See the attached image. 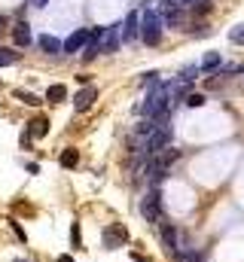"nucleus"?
<instances>
[{"mask_svg": "<svg viewBox=\"0 0 244 262\" xmlns=\"http://www.w3.org/2000/svg\"><path fill=\"white\" fill-rule=\"evenodd\" d=\"M141 37H144V43H147V46H156V43L162 40V15H159V12H153V9H147V12H144Z\"/></svg>", "mask_w": 244, "mask_h": 262, "instance_id": "f257e3e1", "label": "nucleus"}, {"mask_svg": "<svg viewBox=\"0 0 244 262\" xmlns=\"http://www.w3.org/2000/svg\"><path fill=\"white\" fill-rule=\"evenodd\" d=\"M141 217H144L147 223H162V195H159L156 186L141 198Z\"/></svg>", "mask_w": 244, "mask_h": 262, "instance_id": "f03ea898", "label": "nucleus"}, {"mask_svg": "<svg viewBox=\"0 0 244 262\" xmlns=\"http://www.w3.org/2000/svg\"><path fill=\"white\" fill-rule=\"evenodd\" d=\"M125 241H128V232H125V226H119V223L104 232V247H107V250H116V247H122Z\"/></svg>", "mask_w": 244, "mask_h": 262, "instance_id": "7ed1b4c3", "label": "nucleus"}, {"mask_svg": "<svg viewBox=\"0 0 244 262\" xmlns=\"http://www.w3.org/2000/svg\"><path fill=\"white\" fill-rule=\"evenodd\" d=\"M122 40L125 43H131V40H138V34H141V15L138 12H128V18L122 21Z\"/></svg>", "mask_w": 244, "mask_h": 262, "instance_id": "20e7f679", "label": "nucleus"}, {"mask_svg": "<svg viewBox=\"0 0 244 262\" xmlns=\"http://www.w3.org/2000/svg\"><path fill=\"white\" fill-rule=\"evenodd\" d=\"M86 43H89V31H86V27H79V31H73V34L64 40V52H67V55H73V52L86 49Z\"/></svg>", "mask_w": 244, "mask_h": 262, "instance_id": "39448f33", "label": "nucleus"}, {"mask_svg": "<svg viewBox=\"0 0 244 262\" xmlns=\"http://www.w3.org/2000/svg\"><path fill=\"white\" fill-rule=\"evenodd\" d=\"M95 98H98V89H95V85H83V89L76 92V98H73V107L83 113V110H89V107L95 104Z\"/></svg>", "mask_w": 244, "mask_h": 262, "instance_id": "423d86ee", "label": "nucleus"}, {"mask_svg": "<svg viewBox=\"0 0 244 262\" xmlns=\"http://www.w3.org/2000/svg\"><path fill=\"white\" fill-rule=\"evenodd\" d=\"M119 27H122V24L104 27V37H101V52H116V49H119Z\"/></svg>", "mask_w": 244, "mask_h": 262, "instance_id": "0eeeda50", "label": "nucleus"}, {"mask_svg": "<svg viewBox=\"0 0 244 262\" xmlns=\"http://www.w3.org/2000/svg\"><path fill=\"white\" fill-rule=\"evenodd\" d=\"M37 43H40V49H43V52H49V55H55V52H64V43H58L52 34H43Z\"/></svg>", "mask_w": 244, "mask_h": 262, "instance_id": "6e6552de", "label": "nucleus"}, {"mask_svg": "<svg viewBox=\"0 0 244 262\" xmlns=\"http://www.w3.org/2000/svg\"><path fill=\"white\" fill-rule=\"evenodd\" d=\"M162 226V241H165V247L171 250V253H177V232H174V226L171 223H159Z\"/></svg>", "mask_w": 244, "mask_h": 262, "instance_id": "1a4fd4ad", "label": "nucleus"}, {"mask_svg": "<svg viewBox=\"0 0 244 262\" xmlns=\"http://www.w3.org/2000/svg\"><path fill=\"white\" fill-rule=\"evenodd\" d=\"M12 37H15V46H31V27L28 24H15Z\"/></svg>", "mask_w": 244, "mask_h": 262, "instance_id": "9d476101", "label": "nucleus"}, {"mask_svg": "<svg viewBox=\"0 0 244 262\" xmlns=\"http://www.w3.org/2000/svg\"><path fill=\"white\" fill-rule=\"evenodd\" d=\"M67 98V89L61 85V82H55V85H49V92H46V101L49 104H61Z\"/></svg>", "mask_w": 244, "mask_h": 262, "instance_id": "9b49d317", "label": "nucleus"}, {"mask_svg": "<svg viewBox=\"0 0 244 262\" xmlns=\"http://www.w3.org/2000/svg\"><path fill=\"white\" fill-rule=\"evenodd\" d=\"M46 134H49V119H46V116L34 119V122H31V137H46Z\"/></svg>", "mask_w": 244, "mask_h": 262, "instance_id": "f8f14e48", "label": "nucleus"}, {"mask_svg": "<svg viewBox=\"0 0 244 262\" xmlns=\"http://www.w3.org/2000/svg\"><path fill=\"white\" fill-rule=\"evenodd\" d=\"M58 162H61V168H76V162H79V153H76L73 147H67V150L61 153V159H58Z\"/></svg>", "mask_w": 244, "mask_h": 262, "instance_id": "ddd939ff", "label": "nucleus"}, {"mask_svg": "<svg viewBox=\"0 0 244 262\" xmlns=\"http://www.w3.org/2000/svg\"><path fill=\"white\" fill-rule=\"evenodd\" d=\"M15 61H18V52H12V49H0V67L15 64Z\"/></svg>", "mask_w": 244, "mask_h": 262, "instance_id": "4468645a", "label": "nucleus"}, {"mask_svg": "<svg viewBox=\"0 0 244 262\" xmlns=\"http://www.w3.org/2000/svg\"><path fill=\"white\" fill-rule=\"evenodd\" d=\"M202 67H205V70L220 67V55H217V52H208V55H205V61H202Z\"/></svg>", "mask_w": 244, "mask_h": 262, "instance_id": "2eb2a0df", "label": "nucleus"}, {"mask_svg": "<svg viewBox=\"0 0 244 262\" xmlns=\"http://www.w3.org/2000/svg\"><path fill=\"white\" fill-rule=\"evenodd\" d=\"M15 98H18L21 104H31V107H37V104H40V98H37L34 92H15Z\"/></svg>", "mask_w": 244, "mask_h": 262, "instance_id": "dca6fc26", "label": "nucleus"}, {"mask_svg": "<svg viewBox=\"0 0 244 262\" xmlns=\"http://www.w3.org/2000/svg\"><path fill=\"white\" fill-rule=\"evenodd\" d=\"M70 241H73V247H79V244H83V235H79V223H73V226H70Z\"/></svg>", "mask_w": 244, "mask_h": 262, "instance_id": "f3484780", "label": "nucleus"}, {"mask_svg": "<svg viewBox=\"0 0 244 262\" xmlns=\"http://www.w3.org/2000/svg\"><path fill=\"white\" fill-rule=\"evenodd\" d=\"M177 262H202V253H174Z\"/></svg>", "mask_w": 244, "mask_h": 262, "instance_id": "a211bd4d", "label": "nucleus"}, {"mask_svg": "<svg viewBox=\"0 0 244 262\" xmlns=\"http://www.w3.org/2000/svg\"><path fill=\"white\" fill-rule=\"evenodd\" d=\"M186 104H189V107H202V104H205V95H189Z\"/></svg>", "mask_w": 244, "mask_h": 262, "instance_id": "6ab92c4d", "label": "nucleus"}, {"mask_svg": "<svg viewBox=\"0 0 244 262\" xmlns=\"http://www.w3.org/2000/svg\"><path fill=\"white\" fill-rule=\"evenodd\" d=\"M229 37H232V43H244V24H238V27H235Z\"/></svg>", "mask_w": 244, "mask_h": 262, "instance_id": "aec40b11", "label": "nucleus"}, {"mask_svg": "<svg viewBox=\"0 0 244 262\" xmlns=\"http://www.w3.org/2000/svg\"><path fill=\"white\" fill-rule=\"evenodd\" d=\"M55 262H73V256H67V253H61V256H58Z\"/></svg>", "mask_w": 244, "mask_h": 262, "instance_id": "412c9836", "label": "nucleus"}, {"mask_svg": "<svg viewBox=\"0 0 244 262\" xmlns=\"http://www.w3.org/2000/svg\"><path fill=\"white\" fill-rule=\"evenodd\" d=\"M34 6H37V9H43V6H46V0H34Z\"/></svg>", "mask_w": 244, "mask_h": 262, "instance_id": "4be33fe9", "label": "nucleus"}, {"mask_svg": "<svg viewBox=\"0 0 244 262\" xmlns=\"http://www.w3.org/2000/svg\"><path fill=\"white\" fill-rule=\"evenodd\" d=\"M3 27H6V18H3V15H0V34H3Z\"/></svg>", "mask_w": 244, "mask_h": 262, "instance_id": "5701e85b", "label": "nucleus"}, {"mask_svg": "<svg viewBox=\"0 0 244 262\" xmlns=\"http://www.w3.org/2000/svg\"><path fill=\"white\" fill-rule=\"evenodd\" d=\"M186 3H199V0H186Z\"/></svg>", "mask_w": 244, "mask_h": 262, "instance_id": "b1692460", "label": "nucleus"}]
</instances>
